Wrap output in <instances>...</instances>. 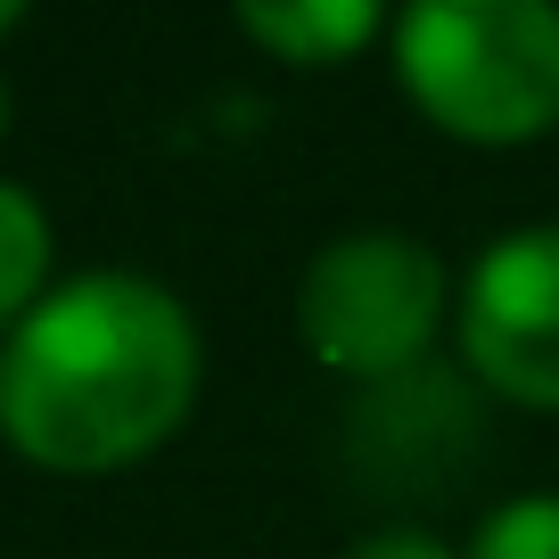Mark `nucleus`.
I'll use <instances>...</instances> for the list:
<instances>
[{
    "mask_svg": "<svg viewBox=\"0 0 559 559\" xmlns=\"http://www.w3.org/2000/svg\"><path fill=\"white\" fill-rule=\"evenodd\" d=\"M198 321L148 272H83L0 346V437L34 469L107 477L148 461L198 403Z\"/></svg>",
    "mask_w": 559,
    "mask_h": 559,
    "instance_id": "f257e3e1",
    "label": "nucleus"
},
{
    "mask_svg": "<svg viewBox=\"0 0 559 559\" xmlns=\"http://www.w3.org/2000/svg\"><path fill=\"white\" fill-rule=\"evenodd\" d=\"M395 83L461 148H535L559 132L551 0H428L386 25Z\"/></svg>",
    "mask_w": 559,
    "mask_h": 559,
    "instance_id": "f03ea898",
    "label": "nucleus"
},
{
    "mask_svg": "<svg viewBox=\"0 0 559 559\" xmlns=\"http://www.w3.org/2000/svg\"><path fill=\"white\" fill-rule=\"evenodd\" d=\"M453 272L412 230H346L297 280V337L337 379H403L453 330Z\"/></svg>",
    "mask_w": 559,
    "mask_h": 559,
    "instance_id": "7ed1b4c3",
    "label": "nucleus"
},
{
    "mask_svg": "<svg viewBox=\"0 0 559 559\" xmlns=\"http://www.w3.org/2000/svg\"><path fill=\"white\" fill-rule=\"evenodd\" d=\"M453 346L486 395L559 412V223H526L477 247L453 297Z\"/></svg>",
    "mask_w": 559,
    "mask_h": 559,
    "instance_id": "20e7f679",
    "label": "nucleus"
},
{
    "mask_svg": "<svg viewBox=\"0 0 559 559\" xmlns=\"http://www.w3.org/2000/svg\"><path fill=\"white\" fill-rule=\"evenodd\" d=\"M239 34L272 50L280 67H346L354 50L386 34V17L370 0H247Z\"/></svg>",
    "mask_w": 559,
    "mask_h": 559,
    "instance_id": "39448f33",
    "label": "nucleus"
},
{
    "mask_svg": "<svg viewBox=\"0 0 559 559\" xmlns=\"http://www.w3.org/2000/svg\"><path fill=\"white\" fill-rule=\"evenodd\" d=\"M50 214L25 181H0V330H17L50 288Z\"/></svg>",
    "mask_w": 559,
    "mask_h": 559,
    "instance_id": "423d86ee",
    "label": "nucleus"
},
{
    "mask_svg": "<svg viewBox=\"0 0 559 559\" xmlns=\"http://www.w3.org/2000/svg\"><path fill=\"white\" fill-rule=\"evenodd\" d=\"M469 559H559V493L493 502L469 535Z\"/></svg>",
    "mask_w": 559,
    "mask_h": 559,
    "instance_id": "0eeeda50",
    "label": "nucleus"
},
{
    "mask_svg": "<svg viewBox=\"0 0 559 559\" xmlns=\"http://www.w3.org/2000/svg\"><path fill=\"white\" fill-rule=\"evenodd\" d=\"M346 559H469V551H453L428 526H370L362 543H346Z\"/></svg>",
    "mask_w": 559,
    "mask_h": 559,
    "instance_id": "6e6552de",
    "label": "nucleus"
},
{
    "mask_svg": "<svg viewBox=\"0 0 559 559\" xmlns=\"http://www.w3.org/2000/svg\"><path fill=\"white\" fill-rule=\"evenodd\" d=\"M25 17V9H17V0H0V34H9V25H17Z\"/></svg>",
    "mask_w": 559,
    "mask_h": 559,
    "instance_id": "1a4fd4ad",
    "label": "nucleus"
},
{
    "mask_svg": "<svg viewBox=\"0 0 559 559\" xmlns=\"http://www.w3.org/2000/svg\"><path fill=\"white\" fill-rule=\"evenodd\" d=\"M0 132H9V83H0Z\"/></svg>",
    "mask_w": 559,
    "mask_h": 559,
    "instance_id": "9d476101",
    "label": "nucleus"
}]
</instances>
